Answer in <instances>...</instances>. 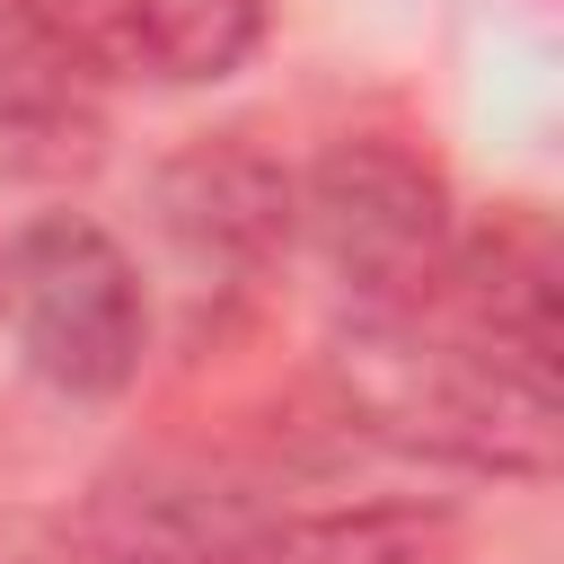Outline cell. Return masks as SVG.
Here are the masks:
<instances>
[{
	"label": "cell",
	"mask_w": 564,
	"mask_h": 564,
	"mask_svg": "<svg viewBox=\"0 0 564 564\" xmlns=\"http://www.w3.org/2000/svg\"><path fill=\"white\" fill-rule=\"evenodd\" d=\"M150 212L185 273L238 291L300 238V176L247 132H203L150 176Z\"/></svg>",
	"instance_id": "obj_4"
},
{
	"label": "cell",
	"mask_w": 564,
	"mask_h": 564,
	"mask_svg": "<svg viewBox=\"0 0 564 564\" xmlns=\"http://www.w3.org/2000/svg\"><path fill=\"white\" fill-rule=\"evenodd\" d=\"M0 308L18 352L62 397H123L150 361V291L115 229L88 212H44L0 247Z\"/></svg>",
	"instance_id": "obj_2"
},
{
	"label": "cell",
	"mask_w": 564,
	"mask_h": 564,
	"mask_svg": "<svg viewBox=\"0 0 564 564\" xmlns=\"http://www.w3.org/2000/svg\"><path fill=\"white\" fill-rule=\"evenodd\" d=\"M326 388L344 432H370L405 458L476 467V476H555V379L449 326L441 308H352L326 352Z\"/></svg>",
	"instance_id": "obj_1"
},
{
	"label": "cell",
	"mask_w": 564,
	"mask_h": 564,
	"mask_svg": "<svg viewBox=\"0 0 564 564\" xmlns=\"http://www.w3.org/2000/svg\"><path fill=\"white\" fill-rule=\"evenodd\" d=\"M449 511L414 502H370V511H317V520H273V538L247 564H441L449 555Z\"/></svg>",
	"instance_id": "obj_8"
},
{
	"label": "cell",
	"mask_w": 564,
	"mask_h": 564,
	"mask_svg": "<svg viewBox=\"0 0 564 564\" xmlns=\"http://www.w3.org/2000/svg\"><path fill=\"white\" fill-rule=\"evenodd\" d=\"M300 229L317 238V256L335 264L352 308H414L458 247V212H449L441 167L388 132H344L308 159Z\"/></svg>",
	"instance_id": "obj_3"
},
{
	"label": "cell",
	"mask_w": 564,
	"mask_h": 564,
	"mask_svg": "<svg viewBox=\"0 0 564 564\" xmlns=\"http://www.w3.org/2000/svg\"><path fill=\"white\" fill-rule=\"evenodd\" d=\"M273 520L264 476L229 458H132L97 485V529L123 564H247Z\"/></svg>",
	"instance_id": "obj_6"
},
{
	"label": "cell",
	"mask_w": 564,
	"mask_h": 564,
	"mask_svg": "<svg viewBox=\"0 0 564 564\" xmlns=\"http://www.w3.org/2000/svg\"><path fill=\"white\" fill-rule=\"evenodd\" d=\"M97 123V79L44 35L26 0H0V132L9 141H70Z\"/></svg>",
	"instance_id": "obj_7"
},
{
	"label": "cell",
	"mask_w": 564,
	"mask_h": 564,
	"mask_svg": "<svg viewBox=\"0 0 564 564\" xmlns=\"http://www.w3.org/2000/svg\"><path fill=\"white\" fill-rule=\"evenodd\" d=\"M88 79L203 88L264 44V0H26Z\"/></svg>",
	"instance_id": "obj_5"
}]
</instances>
